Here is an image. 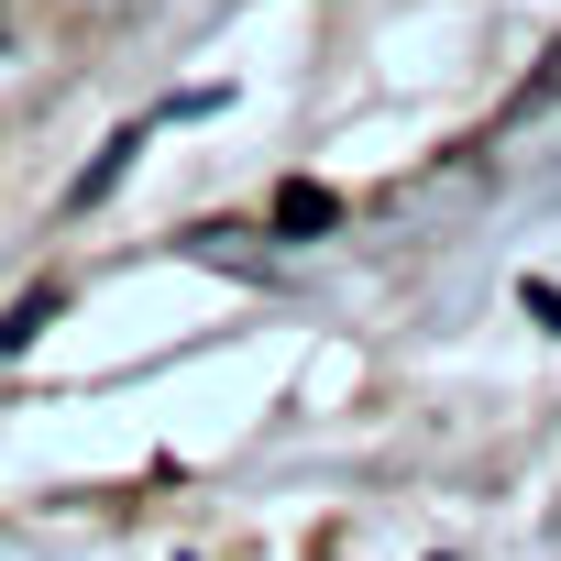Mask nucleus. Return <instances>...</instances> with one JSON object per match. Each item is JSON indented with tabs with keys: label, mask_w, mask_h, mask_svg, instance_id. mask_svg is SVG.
Listing matches in <instances>:
<instances>
[{
	"label": "nucleus",
	"mask_w": 561,
	"mask_h": 561,
	"mask_svg": "<svg viewBox=\"0 0 561 561\" xmlns=\"http://www.w3.org/2000/svg\"><path fill=\"white\" fill-rule=\"evenodd\" d=\"M45 320H56V287H34V298H23V309H12V320H0V364H12V353H23V342H34V331H45Z\"/></svg>",
	"instance_id": "obj_2"
},
{
	"label": "nucleus",
	"mask_w": 561,
	"mask_h": 561,
	"mask_svg": "<svg viewBox=\"0 0 561 561\" xmlns=\"http://www.w3.org/2000/svg\"><path fill=\"white\" fill-rule=\"evenodd\" d=\"M342 209H331V187H287L275 198V231H331Z\"/></svg>",
	"instance_id": "obj_1"
}]
</instances>
